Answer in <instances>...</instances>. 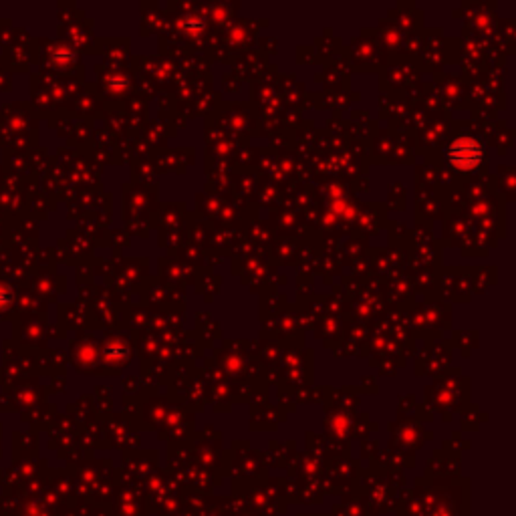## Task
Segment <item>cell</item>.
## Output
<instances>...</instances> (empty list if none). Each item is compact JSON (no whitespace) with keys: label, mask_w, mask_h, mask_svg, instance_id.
Listing matches in <instances>:
<instances>
[{"label":"cell","mask_w":516,"mask_h":516,"mask_svg":"<svg viewBox=\"0 0 516 516\" xmlns=\"http://www.w3.org/2000/svg\"><path fill=\"white\" fill-rule=\"evenodd\" d=\"M446 155H448V162L458 169H472L482 160V148L472 137H458L446 150Z\"/></svg>","instance_id":"cell-1"}]
</instances>
